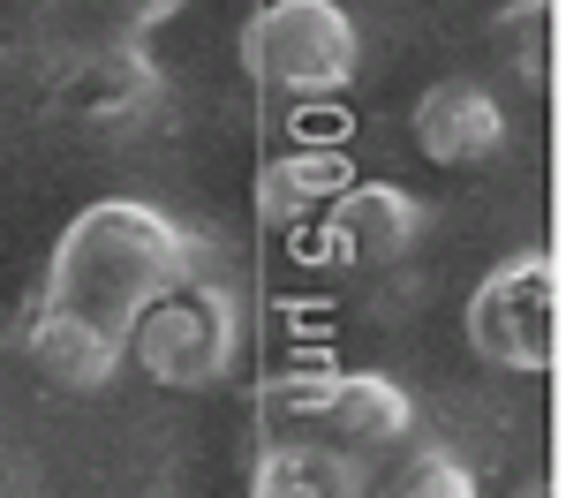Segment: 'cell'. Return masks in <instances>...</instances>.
Wrapping results in <instances>:
<instances>
[{"mask_svg": "<svg viewBox=\"0 0 566 498\" xmlns=\"http://www.w3.org/2000/svg\"><path fill=\"white\" fill-rule=\"evenodd\" d=\"M408 129H416V151H423L431 167L461 174V167L499 159L514 121H506L499 91L483 84V76H438V84H423L416 114H408Z\"/></svg>", "mask_w": 566, "mask_h": 498, "instance_id": "obj_8", "label": "cell"}, {"mask_svg": "<svg viewBox=\"0 0 566 498\" xmlns=\"http://www.w3.org/2000/svg\"><path fill=\"white\" fill-rule=\"evenodd\" d=\"M491 39L506 53V68L514 76H544V61H552V0H506L499 8V23H491Z\"/></svg>", "mask_w": 566, "mask_h": 498, "instance_id": "obj_13", "label": "cell"}, {"mask_svg": "<svg viewBox=\"0 0 566 498\" xmlns=\"http://www.w3.org/2000/svg\"><path fill=\"white\" fill-rule=\"evenodd\" d=\"M23 348L39 362V378L61 385V393H106L129 370V348L122 340H106V332H91V325H76V317H61V310H31Z\"/></svg>", "mask_w": 566, "mask_h": 498, "instance_id": "obj_9", "label": "cell"}, {"mask_svg": "<svg viewBox=\"0 0 566 498\" xmlns=\"http://www.w3.org/2000/svg\"><path fill=\"white\" fill-rule=\"evenodd\" d=\"M242 68L272 98H340L363 76V31L340 0H264L242 23Z\"/></svg>", "mask_w": 566, "mask_h": 498, "instance_id": "obj_3", "label": "cell"}, {"mask_svg": "<svg viewBox=\"0 0 566 498\" xmlns=\"http://www.w3.org/2000/svg\"><path fill=\"white\" fill-rule=\"evenodd\" d=\"M469 356L514 378H544L559 362V257L552 250H514L476 279L461 310Z\"/></svg>", "mask_w": 566, "mask_h": 498, "instance_id": "obj_4", "label": "cell"}, {"mask_svg": "<svg viewBox=\"0 0 566 498\" xmlns=\"http://www.w3.org/2000/svg\"><path fill=\"white\" fill-rule=\"evenodd\" d=\"M189 0H53V39L69 53H98V45H144L159 23H175Z\"/></svg>", "mask_w": 566, "mask_h": 498, "instance_id": "obj_11", "label": "cell"}, {"mask_svg": "<svg viewBox=\"0 0 566 498\" xmlns=\"http://www.w3.org/2000/svg\"><path fill=\"white\" fill-rule=\"evenodd\" d=\"M242 362V295L197 265L175 295H159L129 332V370L167 393H212Z\"/></svg>", "mask_w": 566, "mask_h": 498, "instance_id": "obj_2", "label": "cell"}, {"mask_svg": "<svg viewBox=\"0 0 566 498\" xmlns=\"http://www.w3.org/2000/svg\"><path fill=\"white\" fill-rule=\"evenodd\" d=\"M423 197L400 189V181H348L317 220H310V257L317 265H340V272H378L400 265L416 242H423Z\"/></svg>", "mask_w": 566, "mask_h": 498, "instance_id": "obj_6", "label": "cell"}, {"mask_svg": "<svg viewBox=\"0 0 566 498\" xmlns=\"http://www.w3.org/2000/svg\"><path fill=\"white\" fill-rule=\"evenodd\" d=\"M514 498H552V491H544V484H522V491H514Z\"/></svg>", "mask_w": 566, "mask_h": 498, "instance_id": "obj_15", "label": "cell"}, {"mask_svg": "<svg viewBox=\"0 0 566 498\" xmlns=\"http://www.w3.org/2000/svg\"><path fill=\"white\" fill-rule=\"evenodd\" d=\"M53 106L91 136H136L144 121L167 114V68L144 45H98V53H69Z\"/></svg>", "mask_w": 566, "mask_h": 498, "instance_id": "obj_7", "label": "cell"}, {"mask_svg": "<svg viewBox=\"0 0 566 498\" xmlns=\"http://www.w3.org/2000/svg\"><path fill=\"white\" fill-rule=\"evenodd\" d=\"M363 484H370V460L325 446V438L264 446L250 468V498H363Z\"/></svg>", "mask_w": 566, "mask_h": 498, "instance_id": "obj_10", "label": "cell"}, {"mask_svg": "<svg viewBox=\"0 0 566 498\" xmlns=\"http://www.w3.org/2000/svg\"><path fill=\"white\" fill-rule=\"evenodd\" d=\"M340 189H348V167L333 151H287L258 174V212L264 226H310Z\"/></svg>", "mask_w": 566, "mask_h": 498, "instance_id": "obj_12", "label": "cell"}, {"mask_svg": "<svg viewBox=\"0 0 566 498\" xmlns=\"http://www.w3.org/2000/svg\"><path fill=\"white\" fill-rule=\"evenodd\" d=\"M197 265H205V242L167 204L98 197V204H84L76 220L61 226V242L45 257L39 310H61V317H76V325L129 348L136 317L151 310L159 295H175Z\"/></svg>", "mask_w": 566, "mask_h": 498, "instance_id": "obj_1", "label": "cell"}, {"mask_svg": "<svg viewBox=\"0 0 566 498\" xmlns=\"http://www.w3.org/2000/svg\"><path fill=\"white\" fill-rule=\"evenodd\" d=\"M392 498H483V491H476V468H469L461 453L416 446V453H408V468H400V491H392Z\"/></svg>", "mask_w": 566, "mask_h": 498, "instance_id": "obj_14", "label": "cell"}, {"mask_svg": "<svg viewBox=\"0 0 566 498\" xmlns=\"http://www.w3.org/2000/svg\"><path fill=\"white\" fill-rule=\"evenodd\" d=\"M446 8H453V0H446Z\"/></svg>", "mask_w": 566, "mask_h": 498, "instance_id": "obj_17", "label": "cell"}, {"mask_svg": "<svg viewBox=\"0 0 566 498\" xmlns=\"http://www.w3.org/2000/svg\"><path fill=\"white\" fill-rule=\"evenodd\" d=\"M272 407L295 415V423H317L325 446L363 453V460L416 438V401H408V385L386 378V370H310V378H280L272 385Z\"/></svg>", "mask_w": 566, "mask_h": 498, "instance_id": "obj_5", "label": "cell"}, {"mask_svg": "<svg viewBox=\"0 0 566 498\" xmlns=\"http://www.w3.org/2000/svg\"><path fill=\"white\" fill-rule=\"evenodd\" d=\"M144 498H159V491H144Z\"/></svg>", "mask_w": 566, "mask_h": 498, "instance_id": "obj_16", "label": "cell"}]
</instances>
